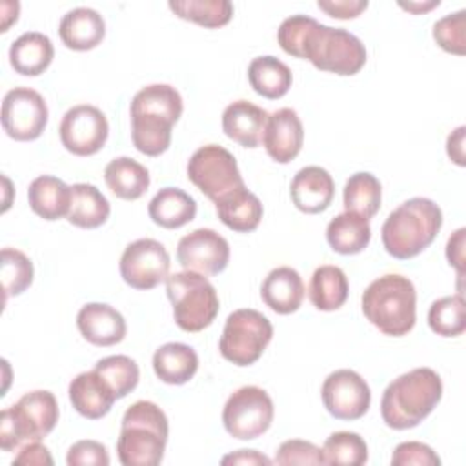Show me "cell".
I'll use <instances>...</instances> for the list:
<instances>
[{"instance_id":"cell-1","label":"cell","mask_w":466,"mask_h":466,"mask_svg":"<svg viewBox=\"0 0 466 466\" xmlns=\"http://www.w3.org/2000/svg\"><path fill=\"white\" fill-rule=\"evenodd\" d=\"M277 40L284 53L340 76L357 75L366 64V47L359 36L342 27L324 25L308 15L282 20Z\"/></svg>"},{"instance_id":"cell-2","label":"cell","mask_w":466,"mask_h":466,"mask_svg":"<svg viewBox=\"0 0 466 466\" xmlns=\"http://www.w3.org/2000/svg\"><path fill=\"white\" fill-rule=\"evenodd\" d=\"M182 111V96L169 84H149L137 91L129 107L133 146L147 157L167 151L173 126Z\"/></svg>"},{"instance_id":"cell-3","label":"cell","mask_w":466,"mask_h":466,"mask_svg":"<svg viewBox=\"0 0 466 466\" xmlns=\"http://www.w3.org/2000/svg\"><path fill=\"white\" fill-rule=\"evenodd\" d=\"M442 380L431 368H415L393 379L380 399V415L388 428L419 426L441 402Z\"/></svg>"},{"instance_id":"cell-4","label":"cell","mask_w":466,"mask_h":466,"mask_svg":"<svg viewBox=\"0 0 466 466\" xmlns=\"http://www.w3.org/2000/svg\"><path fill=\"white\" fill-rule=\"evenodd\" d=\"M169 424L164 410L151 400L133 402L120 426L116 441L118 461L124 466H157L164 459Z\"/></svg>"},{"instance_id":"cell-5","label":"cell","mask_w":466,"mask_h":466,"mask_svg":"<svg viewBox=\"0 0 466 466\" xmlns=\"http://www.w3.org/2000/svg\"><path fill=\"white\" fill-rule=\"evenodd\" d=\"M441 226L442 211L431 198H408L382 224L384 249L399 260L413 258L435 240Z\"/></svg>"},{"instance_id":"cell-6","label":"cell","mask_w":466,"mask_h":466,"mask_svg":"<svg viewBox=\"0 0 466 466\" xmlns=\"http://www.w3.org/2000/svg\"><path fill=\"white\" fill-rule=\"evenodd\" d=\"M364 317L384 335L402 337L417 320V291L413 282L399 273H386L362 293Z\"/></svg>"},{"instance_id":"cell-7","label":"cell","mask_w":466,"mask_h":466,"mask_svg":"<svg viewBox=\"0 0 466 466\" xmlns=\"http://www.w3.org/2000/svg\"><path fill=\"white\" fill-rule=\"evenodd\" d=\"M58 422V402L47 390L24 393L0 413V448L11 451L24 442L42 441Z\"/></svg>"},{"instance_id":"cell-8","label":"cell","mask_w":466,"mask_h":466,"mask_svg":"<svg viewBox=\"0 0 466 466\" xmlns=\"http://www.w3.org/2000/svg\"><path fill=\"white\" fill-rule=\"evenodd\" d=\"M166 293L177 326L187 333L202 331L218 315L217 289L202 273L186 269L171 273L166 279Z\"/></svg>"},{"instance_id":"cell-9","label":"cell","mask_w":466,"mask_h":466,"mask_svg":"<svg viewBox=\"0 0 466 466\" xmlns=\"http://www.w3.org/2000/svg\"><path fill=\"white\" fill-rule=\"evenodd\" d=\"M273 339V326L266 315L251 308H240L228 315L218 350L235 366L255 364Z\"/></svg>"},{"instance_id":"cell-10","label":"cell","mask_w":466,"mask_h":466,"mask_svg":"<svg viewBox=\"0 0 466 466\" xmlns=\"http://www.w3.org/2000/svg\"><path fill=\"white\" fill-rule=\"evenodd\" d=\"M275 417L273 400L258 386H242L235 390L222 410L226 431L238 441H251L264 435Z\"/></svg>"},{"instance_id":"cell-11","label":"cell","mask_w":466,"mask_h":466,"mask_svg":"<svg viewBox=\"0 0 466 466\" xmlns=\"http://www.w3.org/2000/svg\"><path fill=\"white\" fill-rule=\"evenodd\" d=\"M187 178L211 202H217L229 191L244 186L233 153L217 144L202 146L189 157Z\"/></svg>"},{"instance_id":"cell-12","label":"cell","mask_w":466,"mask_h":466,"mask_svg":"<svg viewBox=\"0 0 466 466\" xmlns=\"http://www.w3.org/2000/svg\"><path fill=\"white\" fill-rule=\"evenodd\" d=\"M49 118L44 96L31 87H13L2 100V127L13 140H36Z\"/></svg>"},{"instance_id":"cell-13","label":"cell","mask_w":466,"mask_h":466,"mask_svg":"<svg viewBox=\"0 0 466 466\" xmlns=\"http://www.w3.org/2000/svg\"><path fill=\"white\" fill-rule=\"evenodd\" d=\"M171 258L166 246L155 238H138L126 246L120 257V275L135 289H153L169 277Z\"/></svg>"},{"instance_id":"cell-14","label":"cell","mask_w":466,"mask_h":466,"mask_svg":"<svg viewBox=\"0 0 466 466\" xmlns=\"http://www.w3.org/2000/svg\"><path fill=\"white\" fill-rule=\"evenodd\" d=\"M58 133L62 146L69 153L89 157L104 147L109 135V124L98 107L91 104H76L64 113Z\"/></svg>"},{"instance_id":"cell-15","label":"cell","mask_w":466,"mask_h":466,"mask_svg":"<svg viewBox=\"0 0 466 466\" xmlns=\"http://www.w3.org/2000/svg\"><path fill=\"white\" fill-rule=\"evenodd\" d=\"M320 397L328 413L339 420H357L371 404L368 382L348 368L335 370L324 379Z\"/></svg>"},{"instance_id":"cell-16","label":"cell","mask_w":466,"mask_h":466,"mask_svg":"<svg viewBox=\"0 0 466 466\" xmlns=\"http://www.w3.org/2000/svg\"><path fill=\"white\" fill-rule=\"evenodd\" d=\"M177 258L186 271L218 275L229 262V244L215 229L198 228L178 240Z\"/></svg>"},{"instance_id":"cell-17","label":"cell","mask_w":466,"mask_h":466,"mask_svg":"<svg viewBox=\"0 0 466 466\" xmlns=\"http://www.w3.org/2000/svg\"><path fill=\"white\" fill-rule=\"evenodd\" d=\"M262 144L266 153L279 164L291 162L302 149L304 127L295 109L280 107L268 116Z\"/></svg>"},{"instance_id":"cell-18","label":"cell","mask_w":466,"mask_h":466,"mask_svg":"<svg viewBox=\"0 0 466 466\" xmlns=\"http://www.w3.org/2000/svg\"><path fill=\"white\" fill-rule=\"evenodd\" d=\"M289 195L299 211L308 215L322 213L333 202L335 182L328 169L320 166H306L295 173Z\"/></svg>"},{"instance_id":"cell-19","label":"cell","mask_w":466,"mask_h":466,"mask_svg":"<svg viewBox=\"0 0 466 466\" xmlns=\"http://www.w3.org/2000/svg\"><path fill=\"white\" fill-rule=\"evenodd\" d=\"M76 326L87 342L104 348L122 342L127 331L122 313L104 302L84 304L78 309Z\"/></svg>"},{"instance_id":"cell-20","label":"cell","mask_w":466,"mask_h":466,"mask_svg":"<svg viewBox=\"0 0 466 466\" xmlns=\"http://www.w3.org/2000/svg\"><path fill=\"white\" fill-rule=\"evenodd\" d=\"M67 393H69V400H71L73 408L82 417L91 419V420L106 417L111 411L113 402L116 400L109 384L95 370L78 373L69 382Z\"/></svg>"},{"instance_id":"cell-21","label":"cell","mask_w":466,"mask_h":466,"mask_svg":"<svg viewBox=\"0 0 466 466\" xmlns=\"http://www.w3.org/2000/svg\"><path fill=\"white\" fill-rule=\"evenodd\" d=\"M304 293L306 288L302 277L291 266H279L271 269L260 286L264 304L279 315L295 313L304 300Z\"/></svg>"},{"instance_id":"cell-22","label":"cell","mask_w":466,"mask_h":466,"mask_svg":"<svg viewBox=\"0 0 466 466\" xmlns=\"http://www.w3.org/2000/svg\"><path fill=\"white\" fill-rule=\"evenodd\" d=\"M269 113L248 100L231 102L222 113V129L228 138L244 146L257 147L262 142Z\"/></svg>"},{"instance_id":"cell-23","label":"cell","mask_w":466,"mask_h":466,"mask_svg":"<svg viewBox=\"0 0 466 466\" xmlns=\"http://www.w3.org/2000/svg\"><path fill=\"white\" fill-rule=\"evenodd\" d=\"M58 35L66 47L73 51H89L104 40L106 22L102 15L91 7H75L62 16Z\"/></svg>"},{"instance_id":"cell-24","label":"cell","mask_w":466,"mask_h":466,"mask_svg":"<svg viewBox=\"0 0 466 466\" xmlns=\"http://www.w3.org/2000/svg\"><path fill=\"white\" fill-rule=\"evenodd\" d=\"M213 204L220 222L237 233L255 231L262 220V202L246 187V184L229 191Z\"/></svg>"},{"instance_id":"cell-25","label":"cell","mask_w":466,"mask_h":466,"mask_svg":"<svg viewBox=\"0 0 466 466\" xmlns=\"http://www.w3.org/2000/svg\"><path fill=\"white\" fill-rule=\"evenodd\" d=\"M55 47L47 35L38 31L22 33L9 47L11 67L24 76L42 75L53 62Z\"/></svg>"},{"instance_id":"cell-26","label":"cell","mask_w":466,"mask_h":466,"mask_svg":"<svg viewBox=\"0 0 466 466\" xmlns=\"http://www.w3.org/2000/svg\"><path fill=\"white\" fill-rule=\"evenodd\" d=\"M197 370L198 355L191 346L184 342L162 344L153 353V371L166 384H186L193 379Z\"/></svg>"},{"instance_id":"cell-27","label":"cell","mask_w":466,"mask_h":466,"mask_svg":"<svg viewBox=\"0 0 466 466\" xmlns=\"http://www.w3.org/2000/svg\"><path fill=\"white\" fill-rule=\"evenodd\" d=\"M31 209L44 220H58L67 217L71 204V186L53 175L36 177L27 189Z\"/></svg>"},{"instance_id":"cell-28","label":"cell","mask_w":466,"mask_h":466,"mask_svg":"<svg viewBox=\"0 0 466 466\" xmlns=\"http://www.w3.org/2000/svg\"><path fill=\"white\" fill-rule=\"evenodd\" d=\"M149 218L166 229H177L191 222L197 215L195 198L180 187H162L147 206Z\"/></svg>"},{"instance_id":"cell-29","label":"cell","mask_w":466,"mask_h":466,"mask_svg":"<svg viewBox=\"0 0 466 466\" xmlns=\"http://www.w3.org/2000/svg\"><path fill=\"white\" fill-rule=\"evenodd\" d=\"M109 200L96 186L87 182L71 186V204L66 217L69 224L82 229H95L109 218Z\"/></svg>"},{"instance_id":"cell-30","label":"cell","mask_w":466,"mask_h":466,"mask_svg":"<svg viewBox=\"0 0 466 466\" xmlns=\"http://www.w3.org/2000/svg\"><path fill=\"white\" fill-rule=\"evenodd\" d=\"M371 226L370 218L344 211L333 217L326 228V240L329 248L340 255H357L370 244Z\"/></svg>"},{"instance_id":"cell-31","label":"cell","mask_w":466,"mask_h":466,"mask_svg":"<svg viewBox=\"0 0 466 466\" xmlns=\"http://www.w3.org/2000/svg\"><path fill=\"white\" fill-rule=\"evenodd\" d=\"M350 293V282L346 273L333 264L319 266L308 286V297L311 304L320 311H335L344 306Z\"/></svg>"},{"instance_id":"cell-32","label":"cell","mask_w":466,"mask_h":466,"mask_svg":"<svg viewBox=\"0 0 466 466\" xmlns=\"http://www.w3.org/2000/svg\"><path fill=\"white\" fill-rule=\"evenodd\" d=\"M248 80L253 91L264 98H282L293 82L291 69L277 56H257L248 66Z\"/></svg>"},{"instance_id":"cell-33","label":"cell","mask_w":466,"mask_h":466,"mask_svg":"<svg viewBox=\"0 0 466 466\" xmlns=\"http://www.w3.org/2000/svg\"><path fill=\"white\" fill-rule=\"evenodd\" d=\"M104 180L113 195L124 200L140 198L149 187V171L131 157H116L104 169Z\"/></svg>"},{"instance_id":"cell-34","label":"cell","mask_w":466,"mask_h":466,"mask_svg":"<svg viewBox=\"0 0 466 466\" xmlns=\"http://www.w3.org/2000/svg\"><path fill=\"white\" fill-rule=\"evenodd\" d=\"M342 200L346 211L371 218L380 209L382 186L373 173H353L344 184Z\"/></svg>"},{"instance_id":"cell-35","label":"cell","mask_w":466,"mask_h":466,"mask_svg":"<svg viewBox=\"0 0 466 466\" xmlns=\"http://www.w3.org/2000/svg\"><path fill=\"white\" fill-rule=\"evenodd\" d=\"M167 5L178 18L209 29L226 25L233 16L229 0H169Z\"/></svg>"},{"instance_id":"cell-36","label":"cell","mask_w":466,"mask_h":466,"mask_svg":"<svg viewBox=\"0 0 466 466\" xmlns=\"http://www.w3.org/2000/svg\"><path fill=\"white\" fill-rule=\"evenodd\" d=\"M428 326L441 337H457L466 329V306L462 293L441 297L428 309Z\"/></svg>"},{"instance_id":"cell-37","label":"cell","mask_w":466,"mask_h":466,"mask_svg":"<svg viewBox=\"0 0 466 466\" xmlns=\"http://www.w3.org/2000/svg\"><path fill=\"white\" fill-rule=\"evenodd\" d=\"M95 371L109 384L116 399H124L131 393L140 379L138 364L127 355H109L95 364Z\"/></svg>"},{"instance_id":"cell-38","label":"cell","mask_w":466,"mask_h":466,"mask_svg":"<svg viewBox=\"0 0 466 466\" xmlns=\"http://www.w3.org/2000/svg\"><path fill=\"white\" fill-rule=\"evenodd\" d=\"M324 464L360 466L368 461V444L355 431H335L322 446Z\"/></svg>"},{"instance_id":"cell-39","label":"cell","mask_w":466,"mask_h":466,"mask_svg":"<svg viewBox=\"0 0 466 466\" xmlns=\"http://www.w3.org/2000/svg\"><path fill=\"white\" fill-rule=\"evenodd\" d=\"M0 277L4 288V299L7 300L13 295L24 293L35 277L31 258L15 248L2 249V262H0Z\"/></svg>"},{"instance_id":"cell-40","label":"cell","mask_w":466,"mask_h":466,"mask_svg":"<svg viewBox=\"0 0 466 466\" xmlns=\"http://www.w3.org/2000/svg\"><path fill=\"white\" fill-rule=\"evenodd\" d=\"M466 11L459 9L433 24L435 42L448 53L462 56L466 53Z\"/></svg>"},{"instance_id":"cell-41","label":"cell","mask_w":466,"mask_h":466,"mask_svg":"<svg viewBox=\"0 0 466 466\" xmlns=\"http://www.w3.org/2000/svg\"><path fill=\"white\" fill-rule=\"evenodd\" d=\"M273 462L280 464V466L324 464V455H322V448H319L317 444H313L309 441L288 439V441L280 442V446L277 448Z\"/></svg>"},{"instance_id":"cell-42","label":"cell","mask_w":466,"mask_h":466,"mask_svg":"<svg viewBox=\"0 0 466 466\" xmlns=\"http://www.w3.org/2000/svg\"><path fill=\"white\" fill-rule=\"evenodd\" d=\"M441 459L431 446L419 441H406L395 446L391 466H439Z\"/></svg>"},{"instance_id":"cell-43","label":"cell","mask_w":466,"mask_h":466,"mask_svg":"<svg viewBox=\"0 0 466 466\" xmlns=\"http://www.w3.org/2000/svg\"><path fill=\"white\" fill-rule=\"evenodd\" d=\"M66 462L69 466H107L111 462L107 448L93 439H82L69 446Z\"/></svg>"},{"instance_id":"cell-44","label":"cell","mask_w":466,"mask_h":466,"mask_svg":"<svg viewBox=\"0 0 466 466\" xmlns=\"http://www.w3.org/2000/svg\"><path fill=\"white\" fill-rule=\"evenodd\" d=\"M317 5L319 9H322L333 18L350 20V18H357L368 7V2L366 0H319Z\"/></svg>"},{"instance_id":"cell-45","label":"cell","mask_w":466,"mask_h":466,"mask_svg":"<svg viewBox=\"0 0 466 466\" xmlns=\"http://www.w3.org/2000/svg\"><path fill=\"white\" fill-rule=\"evenodd\" d=\"M15 464H36V466H53V457L49 453V450L40 442V441H31L25 442L18 455L13 459V466Z\"/></svg>"},{"instance_id":"cell-46","label":"cell","mask_w":466,"mask_h":466,"mask_svg":"<svg viewBox=\"0 0 466 466\" xmlns=\"http://www.w3.org/2000/svg\"><path fill=\"white\" fill-rule=\"evenodd\" d=\"M464 235L466 229L459 228L446 244V258L450 262V266H453L459 273V277H462L464 273Z\"/></svg>"},{"instance_id":"cell-47","label":"cell","mask_w":466,"mask_h":466,"mask_svg":"<svg viewBox=\"0 0 466 466\" xmlns=\"http://www.w3.org/2000/svg\"><path fill=\"white\" fill-rule=\"evenodd\" d=\"M224 466L228 464H242V466H269L273 464V461L269 457H266L264 453L257 451V450H237L233 453H228L222 457L220 461Z\"/></svg>"},{"instance_id":"cell-48","label":"cell","mask_w":466,"mask_h":466,"mask_svg":"<svg viewBox=\"0 0 466 466\" xmlns=\"http://www.w3.org/2000/svg\"><path fill=\"white\" fill-rule=\"evenodd\" d=\"M464 126H459L455 131H451L448 135L446 140V153L450 157V160H453L457 166H464Z\"/></svg>"},{"instance_id":"cell-49","label":"cell","mask_w":466,"mask_h":466,"mask_svg":"<svg viewBox=\"0 0 466 466\" xmlns=\"http://www.w3.org/2000/svg\"><path fill=\"white\" fill-rule=\"evenodd\" d=\"M441 2L439 0H431V2H408V4H404V2H399V5L402 7V9H406V11H411V13H424V11H430V9H433V7H437Z\"/></svg>"}]
</instances>
